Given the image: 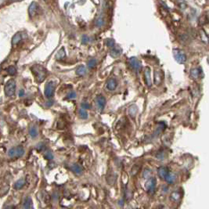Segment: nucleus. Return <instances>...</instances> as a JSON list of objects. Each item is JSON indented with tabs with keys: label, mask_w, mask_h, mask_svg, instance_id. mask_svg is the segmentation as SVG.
I'll return each instance as SVG.
<instances>
[{
	"label": "nucleus",
	"mask_w": 209,
	"mask_h": 209,
	"mask_svg": "<svg viewBox=\"0 0 209 209\" xmlns=\"http://www.w3.org/2000/svg\"><path fill=\"white\" fill-rule=\"evenodd\" d=\"M95 24H96V27H102L103 25H104V19H103V17H97L96 18V22H95Z\"/></svg>",
	"instance_id": "bb28decb"
},
{
	"label": "nucleus",
	"mask_w": 209,
	"mask_h": 209,
	"mask_svg": "<svg viewBox=\"0 0 209 209\" xmlns=\"http://www.w3.org/2000/svg\"><path fill=\"white\" fill-rule=\"evenodd\" d=\"M161 82H162V75L160 71L155 70L153 72V83L156 85H159L161 84Z\"/></svg>",
	"instance_id": "ddd939ff"
},
{
	"label": "nucleus",
	"mask_w": 209,
	"mask_h": 209,
	"mask_svg": "<svg viewBox=\"0 0 209 209\" xmlns=\"http://www.w3.org/2000/svg\"><path fill=\"white\" fill-rule=\"evenodd\" d=\"M6 71H7V73L11 76L15 75L17 74V69H16L14 66H10V67H8L7 69H6Z\"/></svg>",
	"instance_id": "cd10ccee"
},
{
	"label": "nucleus",
	"mask_w": 209,
	"mask_h": 209,
	"mask_svg": "<svg viewBox=\"0 0 209 209\" xmlns=\"http://www.w3.org/2000/svg\"><path fill=\"white\" fill-rule=\"evenodd\" d=\"M37 9H38V4L35 2H32L30 4V6L28 7V14H29L30 17L32 18L35 16L37 13Z\"/></svg>",
	"instance_id": "4468645a"
},
{
	"label": "nucleus",
	"mask_w": 209,
	"mask_h": 209,
	"mask_svg": "<svg viewBox=\"0 0 209 209\" xmlns=\"http://www.w3.org/2000/svg\"><path fill=\"white\" fill-rule=\"evenodd\" d=\"M76 97V93L75 92H71L68 93L67 96V99H75Z\"/></svg>",
	"instance_id": "4c0bfd02"
},
{
	"label": "nucleus",
	"mask_w": 209,
	"mask_h": 209,
	"mask_svg": "<svg viewBox=\"0 0 209 209\" xmlns=\"http://www.w3.org/2000/svg\"><path fill=\"white\" fill-rule=\"evenodd\" d=\"M105 44L110 48H113L115 46V41L113 39H107L105 40Z\"/></svg>",
	"instance_id": "c756f323"
},
{
	"label": "nucleus",
	"mask_w": 209,
	"mask_h": 209,
	"mask_svg": "<svg viewBox=\"0 0 209 209\" xmlns=\"http://www.w3.org/2000/svg\"><path fill=\"white\" fill-rule=\"evenodd\" d=\"M18 95H19V96H23L25 95V91L23 89H20L19 91V94Z\"/></svg>",
	"instance_id": "79ce46f5"
},
{
	"label": "nucleus",
	"mask_w": 209,
	"mask_h": 209,
	"mask_svg": "<svg viewBox=\"0 0 209 209\" xmlns=\"http://www.w3.org/2000/svg\"><path fill=\"white\" fill-rule=\"evenodd\" d=\"M96 104L100 110H103L104 109L105 105H106V99L103 96L99 95L96 96Z\"/></svg>",
	"instance_id": "9b49d317"
},
{
	"label": "nucleus",
	"mask_w": 209,
	"mask_h": 209,
	"mask_svg": "<svg viewBox=\"0 0 209 209\" xmlns=\"http://www.w3.org/2000/svg\"><path fill=\"white\" fill-rule=\"evenodd\" d=\"M176 179H177V176H176L175 173L173 172H169V174H168V176L165 179L166 182H168V183H170V184L174 183L176 181Z\"/></svg>",
	"instance_id": "dca6fc26"
},
{
	"label": "nucleus",
	"mask_w": 209,
	"mask_h": 209,
	"mask_svg": "<svg viewBox=\"0 0 209 209\" xmlns=\"http://www.w3.org/2000/svg\"><path fill=\"white\" fill-rule=\"evenodd\" d=\"M43 149H45V145H44V144H40L37 146V150H38V151H42V150H43Z\"/></svg>",
	"instance_id": "a19ab883"
},
{
	"label": "nucleus",
	"mask_w": 209,
	"mask_h": 209,
	"mask_svg": "<svg viewBox=\"0 0 209 209\" xmlns=\"http://www.w3.org/2000/svg\"><path fill=\"white\" fill-rule=\"evenodd\" d=\"M170 197L171 200H172L173 201H179L181 198V194L177 191H174L171 194Z\"/></svg>",
	"instance_id": "b1692460"
},
{
	"label": "nucleus",
	"mask_w": 209,
	"mask_h": 209,
	"mask_svg": "<svg viewBox=\"0 0 209 209\" xmlns=\"http://www.w3.org/2000/svg\"><path fill=\"white\" fill-rule=\"evenodd\" d=\"M199 34H200V37H201V39L202 41L204 42V43H208V42H209L208 36L207 35V34L205 33V32H204V30H200Z\"/></svg>",
	"instance_id": "5701e85b"
},
{
	"label": "nucleus",
	"mask_w": 209,
	"mask_h": 209,
	"mask_svg": "<svg viewBox=\"0 0 209 209\" xmlns=\"http://www.w3.org/2000/svg\"><path fill=\"white\" fill-rule=\"evenodd\" d=\"M29 135L31 137H32V138H35V137L38 136V131H37V129L35 128V127L32 126L30 128Z\"/></svg>",
	"instance_id": "c85d7f7f"
},
{
	"label": "nucleus",
	"mask_w": 209,
	"mask_h": 209,
	"mask_svg": "<svg viewBox=\"0 0 209 209\" xmlns=\"http://www.w3.org/2000/svg\"><path fill=\"white\" fill-rule=\"evenodd\" d=\"M71 170L73 171L75 173V174H77V175H81V174H82L83 172L82 168L80 165H75V164L71 166Z\"/></svg>",
	"instance_id": "412c9836"
},
{
	"label": "nucleus",
	"mask_w": 209,
	"mask_h": 209,
	"mask_svg": "<svg viewBox=\"0 0 209 209\" xmlns=\"http://www.w3.org/2000/svg\"><path fill=\"white\" fill-rule=\"evenodd\" d=\"M32 70L34 72V75H36L37 80L39 81V82H42L45 80V78L46 77V68L40 65H34L32 67Z\"/></svg>",
	"instance_id": "f257e3e1"
},
{
	"label": "nucleus",
	"mask_w": 209,
	"mask_h": 209,
	"mask_svg": "<svg viewBox=\"0 0 209 209\" xmlns=\"http://www.w3.org/2000/svg\"><path fill=\"white\" fill-rule=\"evenodd\" d=\"M44 158H46V160H52L53 158V155L50 151H46V153H44Z\"/></svg>",
	"instance_id": "f704fd0d"
},
{
	"label": "nucleus",
	"mask_w": 209,
	"mask_h": 209,
	"mask_svg": "<svg viewBox=\"0 0 209 209\" xmlns=\"http://www.w3.org/2000/svg\"><path fill=\"white\" fill-rule=\"evenodd\" d=\"M23 39V36L20 32H17L13 36L12 38V44L13 45H17Z\"/></svg>",
	"instance_id": "2eb2a0df"
},
{
	"label": "nucleus",
	"mask_w": 209,
	"mask_h": 209,
	"mask_svg": "<svg viewBox=\"0 0 209 209\" xmlns=\"http://www.w3.org/2000/svg\"><path fill=\"white\" fill-rule=\"evenodd\" d=\"M179 7L181 8V9H186V6H187V4H186V2H184V1H182V0H180V1H179Z\"/></svg>",
	"instance_id": "c9c22d12"
},
{
	"label": "nucleus",
	"mask_w": 209,
	"mask_h": 209,
	"mask_svg": "<svg viewBox=\"0 0 209 209\" xmlns=\"http://www.w3.org/2000/svg\"><path fill=\"white\" fill-rule=\"evenodd\" d=\"M31 205H32V199H31V197H27L25 200V202H24V204H23V208H24V209H29Z\"/></svg>",
	"instance_id": "a878e982"
},
{
	"label": "nucleus",
	"mask_w": 209,
	"mask_h": 209,
	"mask_svg": "<svg viewBox=\"0 0 209 209\" xmlns=\"http://www.w3.org/2000/svg\"><path fill=\"white\" fill-rule=\"evenodd\" d=\"M168 174H169V171H168L167 167L160 166V168L158 169V175L161 179L165 180L166 177L168 176Z\"/></svg>",
	"instance_id": "6e6552de"
},
{
	"label": "nucleus",
	"mask_w": 209,
	"mask_h": 209,
	"mask_svg": "<svg viewBox=\"0 0 209 209\" xmlns=\"http://www.w3.org/2000/svg\"><path fill=\"white\" fill-rule=\"evenodd\" d=\"M118 86V82L116 79L114 78H110L109 80L107 82V85L106 87L109 91H114L116 89V88Z\"/></svg>",
	"instance_id": "f8f14e48"
},
{
	"label": "nucleus",
	"mask_w": 209,
	"mask_h": 209,
	"mask_svg": "<svg viewBox=\"0 0 209 209\" xmlns=\"http://www.w3.org/2000/svg\"><path fill=\"white\" fill-rule=\"evenodd\" d=\"M208 17H207L206 15H203V16L200 17L199 23L201 25H204V24L208 23Z\"/></svg>",
	"instance_id": "72a5a7b5"
},
{
	"label": "nucleus",
	"mask_w": 209,
	"mask_h": 209,
	"mask_svg": "<svg viewBox=\"0 0 209 209\" xmlns=\"http://www.w3.org/2000/svg\"><path fill=\"white\" fill-rule=\"evenodd\" d=\"M122 53V48H120L119 46H114L113 47L110 51V55L113 58H117L121 56V54Z\"/></svg>",
	"instance_id": "9d476101"
},
{
	"label": "nucleus",
	"mask_w": 209,
	"mask_h": 209,
	"mask_svg": "<svg viewBox=\"0 0 209 209\" xmlns=\"http://www.w3.org/2000/svg\"><path fill=\"white\" fill-rule=\"evenodd\" d=\"M129 65L132 67V68L136 71H139L142 68L141 62L135 56H132L129 59Z\"/></svg>",
	"instance_id": "423d86ee"
},
{
	"label": "nucleus",
	"mask_w": 209,
	"mask_h": 209,
	"mask_svg": "<svg viewBox=\"0 0 209 209\" xmlns=\"http://www.w3.org/2000/svg\"><path fill=\"white\" fill-rule=\"evenodd\" d=\"M15 207L13 206V205H9V206H6L5 209H14Z\"/></svg>",
	"instance_id": "37998d69"
},
{
	"label": "nucleus",
	"mask_w": 209,
	"mask_h": 209,
	"mask_svg": "<svg viewBox=\"0 0 209 209\" xmlns=\"http://www.w3.org/2000/svg\"><path fill=\"white\" fill-rule=\"evenodd\" d=\"M78 114H79V117H80L82 119H87L88 118L87 111H86L85 109H83V108L79 109V110H78Z\"/></svg>",
	"instance_id": "393cba45"
},
{
	"label": "nucleus",
	"mask_w": 209,
	"mask_h": 209,
	"mask_svg": "<svg viewBox=\"0 0 209 209\" xmlns=\"http://www.w3.org/2000/svg\"><path fill=\"white\" fill-rule=\"evenodd\" d=\"M66 56V53L65 50H64V48H61L60 50H59L56 54V59L58 60V61H61V60H63Z\"/></svg>",
	"instance_id": "4be33fe9"
},
{
	"label": "nucleus",
	"mask_w": 209,
	"mask_h": 209,
	"mask_svg": "<svg viewBox=\"0 0 209 209\" xmlns=\"http://www.w3.org/2000/svg\"><path fill=\"white\" fill-rule=\"evenodd\" d=\"M143 177L144 179H149L151 177V171L149 168H145L143 172Z\"/></svg>",
	"instance_id": "2f4dec72"
},
{
	"label": "nucleus",
	"mask_w": 209,
	"mask_h": 209,
	"mask_svg": "<svg viewBox=\"0 0 209 209\" xmlns=\"http://www.w3.org/2000/svg\"><path fill=\"white\" fill-rule=\"evenodd\" d=\"M173 53V56L175 58V61L179 63H184L186 60H187V57H186V55L185 53L184 52L182 51V49H174L172 51Z\"/></svg>",
	"instance_id": "f03ea898"
},
{
	"label": "nucleus",
	"mask_w": 209,
	"mask_h": 209,
	"mask_svg": "<svg viewBox=\"0 0 209 209\" xmlns=\"http://www.w3.org/2000/svg\"><path fill=\"white\" fill-rule=\"evenodd\" d=\"M18 1H23V0H18Z\"/></svg>",
	"instance_id": "a18cd8bd"
},
{
	"label": "nucleus",
	"mask_w": 209,
	"mask_h": 209,
	"mask_svg": "<svg viewBox=\"0 0 209 209\" xmlns=\"http://www.w3.org/2000/svg\"><path fill=\"white\" fill-rule=\"evenodd\" d=\"M86 74V68L85 66L80 65L78 66L76 69V75L78 76H83Z\"/></svg>",
	"instance_id": "6ab92c4d"
},
{
	"label": "nucleus",
	"mask_w": 209,
	"mask_h": 209,
	"mask_svg": "<svg viewBox=\"0 0 209 209\" xmlns=\"http://www.w3.org/2000/svg\"><path fill=\"white\" fill-rule=\"evenodd\" d=\"M25 153V149L21 146H18L15 147V157L16 158H20Z\"/></svg>",
	"instance_id": "f3484780"
},
{
	"label": "nucleus",
	"mask_w": 209,
	"mask_h": 209,
	"mask_svg": "<svg viewBox=\"0 0 209 209\" xmlns=\"http://www.w3.org/2000/svg\"><path fill=\"white\" fill-rule=\"evenodd\" d=\"M179 39L180 41L182 42V43H186V42L189 41V36L188 35H186V34H180L179 35Z\"/></svg>",
	"instance_id": "473e14b6"
},
{
	"label": "nucleus",
	"mask_w": 209,
	"mask_h": 209,
	"mask_svg": "<svg viewBox=\"0 0 209 209\" xmlns=\"http://www.w3.org/2000/svg\"><path fill=\"white\" fill-rule=\"evenodd\" d=\"M96 59H90L88 61V68H94L96 66Z\"/></svg>",
	"instance_id": "7c9ffc66"
},
{
	"label": "nucleus",
	"mask_w": 209,
	"mask_h": 209,
	"mask_svg": "<svg viewBox=\"0 0 209 209\" xmlns=\"http://www.w3.org/2000/svg\"><path fill=\"white\" fill-rule=\"evenodd\" d=\"M82 108H83V109H85V110H86V109H90V105L88 103H82Z\"/></svg>",
	"instance_id": "ea45409f"
},
{
	"label": "nucleus",
	"mask_w": 209,
	"mask_h": 209,
	"mask_svg": "<svg viewBox=\"0 0 209 209\" xmlns=\"http://www.w3.org/2000/svg\"><path fill=\"white\" fill-rule=\"evenodd\" d=\"M25 184V179L22 178V179H20L19 180H17V182H15L14 188L15 189H17V190H20V189H21V188L24 187Z\"/></svg>",
	"instance_id": "aec40b11"
},
{
	"label": "nucleus",
	"mask_w": 209,
	"mask_h": 209,
	"mask_svg": "<svg viewBox=\"0 0 209 209\" xmlns=\"http://www.w3.org/2000/svg\"><path fill=\"white\" fill-rule=\"evenodd\" d=\"M8 155L10 157H14L15 155V148H11L8 151Z\"/></svg>",
	"instance_id": "58836bf2"
},
{
	"label": "nucleus",
	"mask_w": 209,
	"mask_h": 209,
	"mask_svg": "<svg viewBox=\"0 0 209 209\" xmlns=\"http://www.w3.org/2000/svg\"><path fill=\"white\" fill-rule=\"evenodd\" d=\"M138 112V107L136 104L131 105L129 108V114L131 117H135Z\"/></svg>",
	"instance_id": "a211bd4d"
},
{
	"label": "nucleus",
	"mask_w": 209,
	"mask_h": 209,
	"mask_svg": "<svg viewBox=\"0 0 209 209\" xmlns=\"http://www.w3.org/2000/svg\"><path fill=\"white\" fill-rule=\"evenodd\" d=\"M15 92H16V82L14 80L10 79L8 81L5 85L6 95L9 97H11L13 96H14Z\"/></svg>",
	"instance_id": "7ed1b4c3"
},
{
	"label": "nucleus",
	"mask_w": 209,
	"mask_h": 209,
	"mask_svg": "<svg viewBox=\"0 0 209 209\" xmlns=\"http://www.w3.org/2000/svg\"><path fill=\"white\" fill-rule=\"evenodd\" d=\"M144 80L145 83L148 87H151L152 80H151V71L149 68H146L144 71Z\"/></svg>",
	"instance_id": "1a4fd4ad"
},
{
	"label": "nucleus",
	"mask_w": 209,
	"mask_h": 209,
	"mask_svg": "<svg viewBox=\"0 0 209 209\" xmlns=\"http://www.w3.org/2000/svg\"><path fill=\"white\" fill-rule=\"evenodd\" d=\"M89 42V38L87 36V35H85V34H84L82 36V44H87L88 42Z\"/></svg>",
	"instance_id": "e433bc0d"
},
{
	"label": "nucleus",
	"mask_w": 209,
	"mask_h": 209,
	"mask_svg": "<svg viewBox=\"0 0 209 209\" xmlns=\"http://www.w3.org/2000/svg\"><path fill=\"white\" fill-rule=\"evenodd\" d=\"M55 89H56L55 82H49L46 84V87H45V96L49 99L53 97L54 95V92H55Z\"/></svg>",
	"instance_id": "39448f33"
},
{
	"label": "nucleus",
	"mask_w": 209,
	"mask_h": 209,
	"mask_svg": "<svg viewBox=\"0 0 209 209\" xmlns=\"http://www.w3.org/2000/svg\"><path fill=\"white\" fill-rule=\"evenodd\" d=\"M208 63H209V57H208Z\"/></svg>",
	"instance_id": "c03bdc74"
},
{
	"label": "nucleus",
	"mask_w": 209,
	"mask_h": 209,
	"mask_svg": "<svg viewBox=\"0 0 209 209\" xmlns=\"http://www.w3.org/2000/svg\"><path fill=\"white\" fill-rule=\"evenodd\" d=\"M156 186H157V180H156L155 177L149 178L146 180V182H145V189L150 194H153L154 192Z\"/></svg>",
	"instance_id": "20e7f679"
},
{
	"label": "nucleus",
	"mask_w": 209,
	"mask_h": 209,
	"mask_svg": "<svg viewBox=\"0 0 209 209\" xmlns=\"http://www.w3.org/2000/svg\"><path fill=\"white\" fill-rule=\"evenodd\" d=\"M190 75L194 79H197V78H201L202 77H204V74H203V71H202L201 68H193L192 70L190 71Z\"/></svg>",
	"instance_id": "0eeeda50"
}]
</instances>
